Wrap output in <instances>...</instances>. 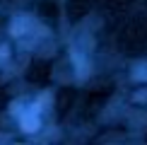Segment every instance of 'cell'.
<instances>
[{"label":"cell","mask_w":147,"mask_h":145,"mask_svg":"<svg viewBox=\"0 0 147 145\" xmlns=\"http://www.w3.org/2000/svg\"><path fill=\"white\" fill-rule=\"evenodd\" d=\"M22 128L24 131H36V128H39V121H36L34 116H24L22 119Z\"/></svg>","instance_id":"obj_1"}]
</instances>
